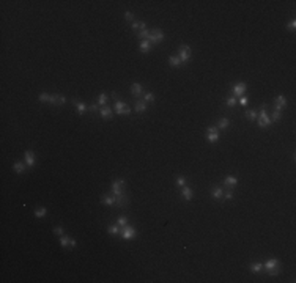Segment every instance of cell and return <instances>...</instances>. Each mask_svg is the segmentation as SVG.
Here are the masks:
<instances>
[{"label": "cell", "instance_id": "29", "mask_svg": "<svg viewBox=\"0 0 296 283\" xmlns=\"http://www.w3.org/2000/svg\"><path fill=\"white\" fill-rule=\"evenodd\" d=\"M106 102H107V94H106V93H101V94H99V98H98V105L104 107Z\"/></svg>", "mask_w": 296, "mask_h": 283}, {"label": "cell", "instance_id": "11", "mask_svg": "<svg viewBox=\"0 0 296 283\" xmlns=\"http://www.w3.org/2000/svg\"><path fill=\"white\" fill-rule=\"evenodd\" d=\"M211 195H213L214 198H224V189L222 187H219V186H214V187H211Z\"/></svg>", "mask_w": 296, "mask_h": 283}, {"label": "cell", "instance_id": "21", "mask_svg": "<svg viewBox=\"0 0 296 283\" xmlns=\"http://www.w3.org/2000/svg\"><path fill=\"white\" fill-rule=\"evenodd\" d=\"M13 170L16 171V173H24L25 171V164L24 162H14Z\"/></svg>", "mask_w": 296, "mask_h": 283}, {"label": "cell", "instance_id": "48", "mask_svg": "<svg viewBox=\"0 0 296 283\" xmlns=\"http://www.w3.org/2000/svg\"><path fill=\"white\" fill-rule=\"evenodd\" d=\"M76 239H72V237H71V242H69V247H76Z\"/></svg>", "mask_w": 296, "mask_h": 283}, {"label": "cell", "instance_id": "4", "mask_svg": "<svg viewBox=\"0 0 296 283\" xmlns=\"http://www.w3.org/2000/svg\"><path fill=\"white\" fill-rule=\"evenodd\" d=\"M120 234H121L123 239H131V237L136 236V228H134V226H131V225H125V226L121 228Z\"/></svg>", "mask_w": 296, "mask_h": 283}, {"label": "cell", "instance_id": "47", "mask_svg": "<svg viewBox=\"0 0 296 283\" xmlns=\"http://www.w3.org/2000/svg\"><path fill=\"white\" fill-rule=\"evenodd\" d=\"M206 132H217V127L216 126H210L208 129H206Z\"/></svg>", "mask_w": 296, "mask_h": 283}, {"label": "cell", "instance_id": "43", "mask_svg": "<svg viewBox=\"0 0 296 283\" xmlns=\"http://www.w3.org/2000/svg\"><path fill=\"white\" fill-rule=\"evenodd\" d=\"M125 19L126 21H134V14L131 13V11H126V13H125Z\"/></svg>", "mask_w": 296, "mask_h": 283}, {"label": "cell", "instance_id": "17", "mask_svg": "<svg viewBox=\"0 0 296 283\" xmlns=\"http://www.w3.org/2000/svg\"><path fill=\"white\" fill-rule=\"evenodd\" d=\"M140 51L145 52V54H148L150 51H151V43H150L148 40H143V41L140 43Z\"/></svg>", "mask_w": 296, "mask_h": 283}, {"label": "cell", "instance_id": "30", "mask_svg": "<svg viewBox=\"0 0 296 283\" xmlns=\"http://www.w3.org/2000/svg\"><path fill=\"white\" fill-rule=\"evenodd\" d=\"M107 231L110 233V234H118V233L121 231V226H118V225H110L109 228H107Z\"/></svg>", "mask_w": 296, "mask_h": 283}, {"label": "cell", "instance_id": "7", "mask_svg": "<svg viewBox=\"0 0 296 283\" xmlns=\"http://www.w3.org/2000/svg\"><path fill=\"white\" fill-rule=\"evenodd\" d=\"M283 107H287V98L280 94V96H277V98L274 99V109L277 110V112H280Z\"/></svg>", "mask_w": 296, "mask_h": 283}, {"label": "cell", "instance_id": "40", "mask_svg": "<svg viewBox=\"0 0 296 283\" xmlns=\"http://www.w3.org/2000/svg\"><path fill=\"white\" fill-rule=\"evenodd\" d=\"M247 102H249V98L247 96H241V98H239V101H238L239 105H247Z\"/></svg>", "mask_w": 296, "mask_h": 283}, {"label": "cell", "instance_id": "22", "mask_svg": "<svg viewBox=\"0 0 296 283\" xmlns=\"http://www.w3.org/2000/svg\"><path fill=\"white\" fill-rule=\"evenodd\" d=\"M101 201L104 204H107V206H112V204H115V197H110V195H104L101 198Z\"/></svg>", "mask_w": 296, "mask_h": 283}, {"label": "cell", "instance_id": "2", "mask_svg": "<svg viewBox=\"0 0 296 283\" xmlns=\"http://www.w3.org/2000/svg\"><path fill=\"white\" fill-rule=\"evenodd\" d=\"M178 54H180L181 63H187L189 60H191V47L186 46V44H183V46L178 47Z\"/></svg>", "mask_w": 296, "mask_h": 283}, {"label": "cell", "instance_id": "20", "mask_svg": "<svg viewBox=\"0 0 296 283\" xmlns=\"http://www.w3.org/2000/svg\"><path fill=\"white\" fill-rule=\"evenodd\" d=\"M169 63L173 66V68H180V65H181V60H180V57H175V55H170L169 57Z\"/></svg>", "mask_w": 296, "mask_h": 283}, {"label": "cell", "instance_id": "28", "mask_svg": "<svg viewBox=\"0 0 296 283\" xmlns=\"http://www.w3.org/2000/svg\"><path fill=\"white\" fill-rule=\"evenodd\" d=\"M249 269L252 271V272H260V271L263 269V264H261V263H254V264L249 266Z\"/></svg>", "mask_w": 296, "mask_h": 283}, {"label": "cell", "instance_id": "3", "mask_svg": "<svg viewBox=\"0 0 296 283\" xmlns=\"http://www.w3.org/2000/svg\"><path fill=\"white\" fill-rule=\"evenodd\" d=\"M148 41H150V43H154V44L162 43V41H164V33H162V30H159V29H153L151 32H150Z\"/></svg>", "mask_w": 296, "mask_h": 283}, {"label": "cell", "instance_id": "38", "mask_svg": "<svg viewBox=\"0 0 296 283\" xmlns=\"http://www.w3.org/2000/svg\"><path fill=\"white\" fill-rule=\"evenodd\" d=\"M186 182H187V179L186 178H184V176H178V178H176V184L178 186H186Z\"/></svg>", "mask_w": 296, "mask_h": 283}, {"label": "cell", "instance_id": "33", "mask_svg": "<svg viewBox=\"0 0 296 283\" xmlns=\"http://www.w3.org/2000/svg\"><path fill=\"white\" fill-rule=\"evenodd\" d=\"M257 115H258V113H257L255 110H247V112H246V116H247V118H249L250 121L257 120Z\"/></svg>", "mask_w": 296, "mask_h": 283}, {"label": "cell", "instance_id": "34", "mask_svg": "<svg viewBox=\"0 0 296 283\" xmlns=\"http://www.w3.org/2000/svg\"><path fill=\"white\" fill-rule=\"evenodd\" d=\"M117 225L118 226H125V225H128V217H125V215H121V217H118V220H117Z\"/></svg>", "mask_w": 296, "mask_h": 283}, {"label": "cell", "instance_id": "26", "mask_svg": "<svg viewBox=\"0 0 296 283\" xmlns=\"http://www.w3.org/2000/svg\"><path fill=\"white\" fill-rule=\"evenodd\" d=\"M148 36H150V32H148V29H145V30H140V32H139L137 33V38H139V40H148Z\"/></svg>", "mask_w": 296, "mask_h": 283}, {"label": "cell", "instance_id": "10", "mask_svg": "<svg viewBox=\"0 0 296 283\" xmlns=\"http://www.w3.org/2000/svg\"><path fill=\"white\" fill-rule=\"evenodd\" d=\"M224 184L230 189L232 190V187H235L236 184H238V179H236V176H232V175H228V176H225L224 178Z\"/></svg>", "mask_w": 296, "mask_h": 283}, {"label": "cell", "instance_id": "9", "mask_svg": "<svg viewBox=\"0 0 296 283\" xmlns=\"http://www.w3.org/2000/svg\"><path fill=\"white\" fill-rule=\"evenodd\" d=\"M128 197L125 195V193H120V195H115V204L118 208H123V206H128Z\"/></svg>", "mask_w": 296, "mask_h": 283}, {"label": "cell", "instance_id": "39", "mask_svg": "<svg viewBox=\"0 0 296 283\" xmlns=\"http://www.w3.org/2000/svg\"><path fill=\"white\" fill-rule=\"evenodd\" d=\"M266 272L269 274V275H272V277H276V275H279V272H280V268L277 266V268H274V269H269V271H266Z\"/></svg>", "mask_w": 296, "mask_h": 283}, {"label": "cell", "instance_id": "14", "mask_svg": "<svg viewBox=\"0 0 296 283\" xmlns=\"http://www.w3.org/2000/svg\"><path fill=\"white\" fill-rule=\"evenodd\" d=\"M99 115L103 116L104 120H109V118H112V109H109V107H101V110H99Z\"/></svg>", "mask_w": 296, "mask_h": 283}, {"label": "cell", "instance_id": "42", "mask_svg": "<svg viewBox=\"0 0 296 283\" xmlns=\"http://www.w3.org/2000/svg\"><path fill=\"white\" fill-rule=\"evenodd\" d=\"M287 29H288L290 32H293V30L296 29V21H295V19H293V21H292V22H290V24L287 25Z\"/></svg>", "mask_w": 296, "mask_h": 283}, {"label": "cell", "instance_id": "23", "mask_svg": "<svg viewBox=\"0 0 296 283\" xmlns=\"http://www.w3.org/2000/svg\"><path fill=\"white\" fill-rule=\"evenodd\" d=\"M228 124H230L228 118H221L219 121H217V129H227Z\"/></svg>", "mask_w": 296, "mask_h": 283}, {"label": "cell", "instance_id": "44", "mask_svg": "<svg viewBox=\"0 0 296 283\" xmlns=\"http://www.w3.org/2000/svg\"><path fill=\"white\" fill-rule=\"evenodd\" d=\"M224 198H227V200H232L233 198V192L230 190V189H228L227 192H224Z\"/></svg>", "mask_w": 296, "mask_h": 283}, {"label": "cell", "instance_id": "16", "mask_svg": "<svg viewBox=\"0 0 296 283\" xmlns=\"http://www.w3.org/2000/svg\"><path fill=\"white\" fill-rule=\"evenodd\" d=\"M206 140L211 143H216L219 140V132H206Z\"/></svg>", "mask_w": 296, "mask_h": 283}, {"label": "cell", "instance_id": "13", "mask_svg": "<svg viewBox=\"0 0 296 283\" xmlns=\"http://www.w3.org/2000/svg\"><path fill=\"white\" fill-rule=\"evenodd\" d=\"M279 266V261L276 258H271V259H268V261L263 264V269L265 271H269V269H274V268H277Z\"/></svg>", "mask_w": 296, "mask_h": 283}, {"label": "cell", "instance_id": "49", "mask_svg": "<svg viewBox=\"0 0 296 283\" xmlns=\"http://www.w3.org/2000/svg\"><path fill=\"white\" fill-rule=\"evenodd\" d=\"M112 99L117 102V101H118V94H117V93H112Z\"/></svg>", "mask_w": 296, "mask_h": 283}, {"label": "cell", "instance_id": "36", "mask_svg": "<svg viewBox=\"0 0 296 283\" xmlns=\"http://www.w3.org/2000/svg\"><path fill=\"white\" fill-rule=\"evenodd\" d=\"M40 101L41 102H49V99H51V94H47V93H40Z\"/></svg>", "mask_w": 296, "mask_h": 283}, {"label": "cell", "instance_id": "12", "mask_svg": "<svg viewBox=\"0 0 296 283\" xmlns=\"http://www.w3.org/2000/svg\"><path fill=\"white\" fill-rule=\"evenodd\" d=\"M72 104H74L76 107H77V112H79V115H83V113L87 112V109H88L87 105H85V102L77 101V99H74V101H72Z\"/></svg>", "mask_w": 296, "mask_h": 283}, {"label": "cell", "instance_id": "41", "mask_svg": "<svg viewBox=\"0 0 296 283\" xmlns=\"http://www.w3.org/2000/svg\"><path fill=\"white\" fill-rule=\"evenodd\" d=\"M54 234L63 236V228H61V226H55V228H54Z\"/></svg>", "mask_w": 296, "mask_h": 283}, {"label": "cell", "instance_id": "18", "mask_svg": "<svg viewBox=\"0 0 296 283\" xmlns=\"http://www.w3.org/2000/svg\"><path fill=\"white\" fill-rule=\"evenodd\" d=\"M136 112H139V113H142V112H145L147 110V102L145 101H136Z\"/></svg>", "mask_w": 296, "mask_h": 283}, {"label": "cell", "instance_id": "6", "mask_svg": "<svg viewBox=\"0 0 296 283\" xmlns=\"http://www.w3.org/2000/svg\"><path fill=\"white\" fill-rule=\"evenodd\" d=\"M123 186H125V179H115L112 182V192H114V195H120V193H123Z\"/></svg>", "mask_w": 296, "mask_h": 283}, {"label": "cell", "instance_id": "5", "mask_svg": "<svg viewBox=\"0 0 296 283\" xmlns=\"http://www.w3.org/2000/svg\"><path fill=\"white\" fill-rule=\"evenodd\" d=\"M246 90H247V85H246L244 82H239V84L232 87V93H233V96H235V98H241Z\"/></svg>", "mask_w": 296, "mask_h": 283}, {"label": "cell", "instance_id": "27", "mask_svg": "<svg viewBox=\"0 0 296 283\" xmlns=\"http://www.w3.org/2000/svg\"><path fill=\"white\" fill-rule=\"evenodd\" d=\"M46 214H47V209H46V208H38V209H35V217H38V219L44 217Z\"/></svg>", "mask_w": 296, "mask_h": 283}, {"label": "cell", "instance_id": "24", "mask_svg": "<svg viewBox=\"0 0 296 283\" xmlns=\"http://www.w3.org/2000/svg\"><path fill=\"white\" fill-rule=\"evenodd\" d=\"M125 102H123V101H117L115 102V112L117 113H118V115H123V109H125Z\"/></svg>", "mask_w": 296, "mask_h": 283}, {"label": "cell", "instance_id": "32", "mask_svg": "<svg viewBox=\"0 0 296 283\" xmlns=\"http://www.w3.org/2000/svg\"><path fill=\"white\" fill-rule=\"evenodd\" d=\"M236 104H238V101H236V98H235V96H232V98L225 99V105H227V107H235Z\"/></svg>", "mask_w": 296, "mask_h": 283}, {"label": "cell", "instance_id": "46", "mask_svg": "<svg viewBox=\"0 0 296 283\" xmlns=\"http://www.w3.org/2000/svg\"><path fill=\"white\" fill-rule=\"evenodd\" d=\"M131 113V109L128 107V105H125V109H123V115H129Z\"/></svg>", "mask_w": 296, "mask_h": 283}, {"label": "cell", "instance_id": "8", "mask_svg": "<svg viewBox=\"0 0 296 283\" xmlns=\"http://www.w3.org/2000/svg\"><path fill=\"white\" fill-rule=\"evenodd\" d=\"M24 157H25V164H27V167H33L35 165V153L32 151V149H27V151L24 153Z\"/></svg>", "mask_w": 296, "mask_h": 283}, {"label": "cell", "instance_id": "37", "mask_svg": "<svg viewBox=\"0 0 296 283\" xmlns=\"http://www.w3.org/2000/svg\"><path fill=\"white\" fill-rule=\"evenodd\" d=\"M280 118H282L280 112H277V110H274V112H272V115H271V121H279Z\"/></svg>", "mask_w": 296, "mask_h": 283}, {"label": "cell", "instance_id": "25", "mask_svg": "<svg viewBox=\"0 0 296 283\" xmlns=\"http://www.w3.org/2000/svg\"><path fill=\"white\" fill-rule=\"evenodd\" d=\"M49 104L52 105H60V94H51V99H49Z\"/></svg>", "mask_w": 296, "mask_h": 283}, {"label": "cell", "instance_id": "31", "mask_svg": "<svg viewBox=\"0 0 296 283\" xmlns=\"http://www.w3.org/2000/svg\"><path fill=\"white\" fill-rule=\"evenodd\" d=\"M69 242H71V237H68V236H60V246H61V247H68Z\"/></svg>", "mask_w": 296, "mask_h": 283}, {"label": "cell", "instance_id": "19", "mask_svg": "<svg viewBox=\"0 0 296 283\" xmlns=\"http://www.w3.org/2000/svg\"><path fill=\"white\" fill-rule=\"evenodd\" d=\"M131 93L134 96H140L142 94V85L140 84H132L131 85Z\"/></svg>", "mask_w": 296, "mask_h": 283}, {"label": "cell", "instance_id": "45", "mask_svg": "<svg viewBox=\"0 0 296 283\" xmlns=\"http://www.w3.org/2000/svg\"><path fill=\"white\" fill-rule=\"evenodd\" d=\"M98 107H99L98 104H92V105H90V107H88V109H90L92 112H98Z\"/></svg>", "mask_w": 296, "mask_h": 283}, {"label": "cell", "instance_id": "1", "mask_svg": "<svg viewBox=\"0 0 296 283\" xmlns=\"http://www.w3.org/2000/svg\"><path fill=\"white\" fill-rule=\"evenodd\" d=\"M257 118H258V126H260V127H268V126L271 124V118H269V116H268V113H266L265 105L261 107L260 113L257 115Z\"/></svg>", "mask_w": 296, "mask_h": 283}, {"label": "cell", "instance_id": "15", "mask_svg": "<svg viewBox=\"0 0 296 283\" xmlns=\"http://www.w3.org/2000/svg\"><path fill=\"white\" fill-rule=\"evenodd\" d=\"M181 197H183L184 200H191V198H192V189L187 187V186H183V189H181Z\"/></svg>", "mask_w": 296, "mask_h": 283}, {"label": "cell", "instance_id": "35", "mask_svg": "<svg viewBox=\"0 0 296 283\" xmlns=\"http://www.w3.org/2000/svg\"><path fill=\"white\" fill-rule=\"evenodd\" d=\"M143 101H145V102H153V101H154V94H153L151 91H148V93L143 96Z\"/></svg>", "mask_w": 296, "mask_h": 283}]
</instances>
